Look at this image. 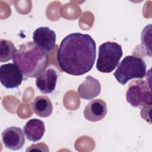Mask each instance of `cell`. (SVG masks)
Wrapping results in <instances>:
<instances>
[{
  "label": "cell",
  "instance_id": "cell-5",
  "mask_svg": "<svg viewBox=\"0 0 152 152\" xmlns=\"http://www.w3.org/2000/svg\"><path fill=\"white\" fill-rule=\"evenodd\" d=\"M126 98L127 102L133 107L151 106L152 94L150 84L142 79L131 81L126 92Z\"/></svg>",
  "mask_w": 152,
  "mask_h": 152
},
{
  "label": "cell",
  "instance_id": "cell-4",
  "mask_svg": "<svg viewBox=\"0 0 152 152\" xmlns=\"http://www.w3.org/2000/svg\"><path fill=\"white\" fill-rule=\"evenodd\" d=\"M123 55L122 46L114 42H106L99 48L97 69L103 73L113 71L119 64Z\"/></svg>",
  "mask_w": 152,
  "mask_h": 152
},
{
  "label": "cell",
  "instance_id": "cell-2",
  "mask_svg": "<svg viewBox=\"0 0 152 152\" xmlns=\"http://www.w3.org/2000/svg\"><path fill=\"white\" fill-rule=\"evenodd\" d=\"M12 61L23 74L30 78L37 77L49 65L48 54L33 42H27L20 45Z\"/></svg>",
  "mask_w": 152,
  "mask_h": 152
},
{
  "label": "cell",
  "instance_id": "cell-12",
  "mask_svg": "<svg viewBox=\"0 0 152 152\" xmlns=\"http://www.w3.org/2000/svg\"><path fill=\"white\" fill-rule=\"evenodd\" d=\"M23 131L28 140L36 142L40 140L44 135L45 132V124L40 119H31L24 126Z\"/></svg>",
  "mask_w": 152,
  "mask_h": 152
},
{
  "label": "cell",
  "instance_id": "cell-14",
  "mask_svg": "<svg viewBox=\"0 0 152 152\" xmlns=\"http://www.w3.org/2000/svg\"><path fill=\"white\" fill-rule=\"evenodd\" d=\"M0 46V62H5L12 59L17 51L14 43L8 40L1 39Z\"/></svg>",
  "mask_w": 152,
  "mask_h": 152
},
{
  "label": "cell",
  "instance_id": "cell-1",
  "mask_svg": "<svg viewBox=\"0 0 152 152\" xmlns=\"http://www.w3.org/2000/svg\"><path fill=\"white\" fill-rule=\"evenodd\" d=\"M96 55V42L91 36L73 33L61 41L56 53L61 69L72 75H81L90 71Z\"/></svg>",
  "mask_w": 152,
  "mask_h": 152
},
{
  "label": "cell",
  "instance_id": "cell-3",
  "mask_svg": "<svg viewBox=\"0 0 152 152\" xmlns=\"http://www.w3.org/2000/svg\"><path fill=\"white\" fill-rule=\"evenodd\" d=\"M145 73L146 64L142 58L128 55L118 65L113 75L119 83L125 85L131 79L144 78Z\"/></svg>",
  "mask_w": 152,
  "mask_h": 152
},
{
  "label": "cell",
  "instance_id": "cell-9",
  "mask_svg": "<svg viewBox=\"0 0 152 152\" xmlns=\"http://www.w3.org/2000/svg\"><path fill=\"white\" fill-rule=\"evenodd\" d=\"M106 103L102 99H97L91 100L84 110L85 118L91 122H97L103 119L107 113Z\"/></svg>",
  "mask_w": 152,
  "mask_h": 152
},
{
  "label": "cell",
  "instance_id": "cell-8",
  "mask_svg": "<svg viewBox=\"0 0 152 152\" xmlns=\"http://www.w3.org/2000/svg\"><path fill=\"white\" fill-rule=\"evenodd\" d=\"M34 43L44 50H52L56 42L55 32L48 27H40L33 34Z\"/></svg>",
  "mask_w": 152,
  "mask_h": 152
},
{
  "label": "cell",
  "instance_id": "cell-13",
  "mask_svg": "<svg viewBox=\"0 0 152 152\" xmlns=\"http://www.w3.org/2000/svg\"><path fill=\"white\" fill-rule=\"evenodd\" d=\"M31 106L34 112L42 118L49 116L53 110V105L50 99L46 96H37L34 99Z\"/></svg>",
  "mask_w": 152,
  "mask_h": 152
},
{
  "label": "cell",
  "instance_id": "cell-7",
  "mask_svg": "<svg viewBox=\"0 0 152 152\" xmlns=\"http://www.w3.org/2000/svg\"><path fill=\"white\" fill-rule=\"evenodd\" d=\"M2 140L4 146L12 150L21 149L25 142L22 129L14 126L8 127L2 132Z\"/></svg>",
  "mask_w": 152,
  "mask_h": 152
},
{
  "label": "cell",
  "instance_id": "cell-10",
  "mask_svg": "<svg viewBox=\"0 0 152 152\" xmlns=\"http://www.w3.org/2000/svg\"><path fill=\"white\" fill-rule=\"evenodd\" d=\"M57 79L56 71L53 68H49L36 77V85L41 93H51L55 88Z\"/></svg>",
  "mask_w": 152,
  "mask_h": 152
},
{
  "label": "cell",
  "instance_id": "cell-11",
  "mask_svg": "<svg viewBox=\"0 0 152 152\" xmlns=\"http://www.w3.org/2000/svg\"><path fill=\"white\" fill-rule=\"evenodd\" d=\"M100 92L101 85L99 81L90 75L78 87L79 96L86 100H90L98 96Z\"/></svg>",
  "mask_w": 152,
  "mask_h": 152
},
{
  "label": "cell",
  "instance_id": "cell-6",
  "mask_svg": "<svg viewBox=\"0 0 152 152\" xmlns=\"http://www.w3.org/2000/svg\"><path fill=\"white\" fill-rule=\"evenodd\" d=\"M23 80V74L15 64L8 63L1 65L0 80L5 88H17L21 84Z\"/></svg>",
  "mask_w": 152,
  "mask_h": 152
}]
</instances>
